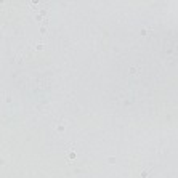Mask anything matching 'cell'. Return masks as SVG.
Here are the masks:
<instances>
[{
	"mask_svg": "<svg viewBox=\"0 0 178 178\" xmlns=\"http://www.w3.org/2000/svg\"><path fill=\"white\" fill-rule=\"evenodd\" d=\"M66 127H68V122H66V120L59 122V124H58V127H56V132H58V133H63L64 130H66Z\"/></svg>",
	"mask_w": 178,
	"mask_h": 178,
	"instance_id": "1",
	"label": "cell"
},
{
	"mask_svg": "<svg viewBox=\"0 0 178 178\" xmlns=\"http://www.w3.org/2000/svg\"><path fill=\"white\" fill-rule=\"evenodd\" d=\"M138 68H130V74H132V75H136V74H138Z\"/></svg>",
	"mask_w": 178,
	"mask_h": 178,
	"instance_id": "3",
	"label": "cell"
},
{
	"mask_svg": "<svg viewBox=\"0 0 178 178\" xmlns=\"http://www.w3.org/2000/svg\"><path fill=\"white\" fill-rule=\"evenodd\" d=\"M74 144H71V151H68V161H74L75 159V152H74Z\"/></svg>",
	"mask_w": 178,
	"mask_h": 178,
	"instance_id": "2",
	"label": "cell"
},
{
	"mask_svg": "<svg viewBox=\"0 0 178 178\" xmlns=\"http://www.w3.org/2000/svg\"><path fill=\"white\" fill-rule=\"evenodd\" d=\"M148 175H149V169H148V170H143V172H141V178H146Z\"/></svg>",
	"mask_w": 178,
	"mask_h": 178,
	"instance_id": "4",
	"label": "cell"
}]
</instances>
